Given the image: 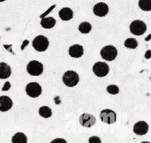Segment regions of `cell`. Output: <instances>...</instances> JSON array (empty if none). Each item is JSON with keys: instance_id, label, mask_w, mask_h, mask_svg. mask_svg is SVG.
Listing matches in <instances>:
<instances>
[{"instance_id": "cell-1", "label": "cell", "mask_w": 151, "mask_h": 143, "mask_svg": "<svg viewBox=\"0 0 151 143\" xmlns=\"http://www.w3.org/2000/svg\"><path fill=\"white\" fill-rule=\"evenodd\" d=\"M63 82L66 86L74 87L78 85L80 81V76L76 72L72 70H68L63 74Z\"/></svg>"}, {"instance_id": "cell-2", "label": "cell", "mask_w": 151, "mask_h": 143, "mask_svg": "<svg viewBox=\"0 0 151 143\" xmlns=\"http://www.w3.org/2000/svg\"><path fill=\"white\" fill-rule=\"evenodd\" d=\"M32 47L38 52H44L48 49L50 42L47 37L44 35H38L32 42Z\"/></svg>"}, {"instance_id": "cell-3", "label": "cell", "mask_w": 151, "mask_h": 143, "mask_svg": "<svg viewBox=\"0 0 151 143\" xmlns=\"http://www.w3.org/2000/svg\"><path fill=\"white\" fill-rule=\"evenodd\" d=\"M27 71L32 76H39L43 73L44 65L38 60H31L27 66Z\"/></svg>"}, {"instance_id": "cell-4", "label": "cell", "mask_w": 151, "mask_h": 143, "mask_svg": "<svg viewBox=\"0 0 151 143\" xmlns=\"http://www.w3.org/2000/svg\"><path fill=\"white\" fill-rule=\"evenodd\" d=\"M118 51L113 45H108L103 47L100 51V55L103 59L108 61H112L116 57Z\"/></svg>"}, {"instance_id": "cell-5", "label": "cell", "mask_w": 151, "mask_h": 143, "mask_svg": "<svg viewBox=\"0 0 151 143\" xmlns=\"http://www.w3.org/2000/svg\"><path fill=\"white\" fill-rule=\"evenodd\" d=\"M27 94L32 98L38 97L42 93V88L41 85L36 82L29 83L25 88Z\"/></svg>"}, {"instance_id": "cell-6", "label": "cell", "mask_w": 151, "mask_h": 143, "mask_svg": "<svg viewBox=\"0 0 151 143\" xmlns=\"http://www.w3.org/2000/svg\"><path fill=\"white\" fill-rule=\"evenodd\" d=\"M147 30V26L143 21L134 20L130 24V31L135 35H142Z\"/></svg>"}, {"instance_id": "cell-7", "label": "cell", "mask_w": 151, "mask_h": 143, "mask_svg": "<svg viewBox=\"0 0 151 143\" xmlns=\"http://www.w3.org/2000/svg\"><path fill=\"white\" fill-rule=\"evenodd\" d=\"M92 70L96 76L99 78H103L109 74L110 69L109 65L106 63L98 61L94 63L92 67Z\"/></svg>"}, {"instance_id": "cell-8", "label": "cell", "mask_w": 151, "mask_h": 143, "mask_svg": "<svg viewBox=\"0 0 151 143\" xmlns=\"http://www.w3.org/2000/svg\"><path fill=\"white\" fill-rule=\"evenodd\" d=\"M100 118L102 122L111 125V124H113L116 122V112L114 111L113 110H111V109H104L100 112Z\"/></svg>"}, {"instance_id": "cell-9", "label": "cell", "mask_w": 151, "mask_h": 143, "mask_svg": "<svg viewBox=\"0 0 151 143\" xmlns=\"http://www.w3.org/2000/svg\"><path fill=\"white\" fill-rule=\"evenodd\" d=\"M109 7L106 3L98 2L93 7V13L98 17H104L109 13Z\"/></svg>"}, {"instance_id": "cell-10", "label": "cell", "mask_w": 151, "mask_h": 143, "mask_svg": "<svg viewBox=\"0 0 151 143\" xmlns=\"http://www.w3.org/2000/svg\"><path fill=\"white\" fill-rule=\"evenodd\" d=\"M80 123L83 127L91 128L96 123V118L91 114L83 113L80 116Z\"/></svg>"}, {"instance_id": "cell-11", "label": "cell", "mask_w": 151, "mask_h": 143, "mask_svg": "<svg viewBox=\"0 0 151 143\" xmlns=\"http://www.w3.org/2000/svg\"><path fill=\"white\" fill-rule=\"evenodd\" d=\"M149 129V125L145 121H139L137 122L134 126V132L137 135L142 136L147 133Z\"/></svg>"}, {"instance_id": "cell-12", "label": "cell", "mask_w": 151, "mask_h": 143, "mask_svg": "<svg viewBox=\"0 0 151 143\" xmlns=\"http://www.w3.org/2000/svg\"><path fill=\"white\" fill-rule=\"evenodd\" d=\"M13 100L8 96H0V111H7L13 107Z\"/></svg>"}, {"instance_id": "cell-13", "label": "cell", "mask_w": 151, "mask_h": 143, "mask_svg": "<svg viewBox=\"0 0 151 143\" xmlns=\"http://www.w3.org/2000/svg\"><path fill=\"white\" fill-rule=\"evenodd\" d=\"M84 53L83 47L80 44H74L69 49V54L71 57L75 58H79L83 56Z\"/></svg>"}, {"instance_id": "cell-14", "label": "cell", "mask_w": 151, "mask_h": 143, "mask_svg": "<svg viewBox=\"0 0 151 143\" xmlns=\"http://www.w3.org/2000/svg\"><path fill=\"white\" fill-rule=\"evenodd\" d=\"M10 66L4 62H0V79H7L11 75Z\"/></svg>"}, {"instance_id": "cell-15", "label": "cell", "mask_w": 151, "mask_h": 143, "mask_svg": "<svg viewBox=\"0 0 151 143\" xmlns=\"http://www.w3.org/2000/svg\"><path fill=\"white\" fill-rule=\"evenodd\" d=\"M59 17L63 21H69L73 18L74 12L69 7H63L60 9L58 13Z\"/></svg>"}, {"instance_id": "cell-16", "label": "cell", "mask_w": 151, "mask_h": 143, "mask_svg": "<svg viewBox=\"0 0 151 143\" xmlns=\"http://www.w3.org/2000/svg\"><path fill=\"white\" fill-rule=\"evenodd\" d=\"M40 24L44 29H51L55 25L56 20L53 17H44L41 19Z\"/></svg>"}, {"instance_id": "cell-17", "label": "cell", "mask_w": 151, "mask_h": 143, "mask_svg": "<svg viewBox=\"0 0 151 143\" xmlns=\"http://www.w3.org/2000/svg\"><path fill=\"white\" fill-rule=\"evenodd\" d=\"M27 138L26 135L22 132H18L12 138V143H27Z\"/></svg>"}, {"instance_id": "cell-18", "label": "cell", "mask_w": 151, "mask_h": 143, "mask_svg": "<svg viewBox=\"0 0 151 143\" xmlns=\"http://www.w3.org/2000/svg\"><path fill=\"white\" fill-rule=\"evenodd\" d=\"M38 114L40 116L44 118H50L52 114V109L49 106H44L40 107L39 110H38Z\"/></svg>"}, {"instance_id": "cell-19", "label": "cell", "mask_w": 151, "mask_h": 143, "mask_svg": "<svg viewBox=\"0 0 151 143\" xmlns=\"http://www.w3.org/2000/svg\"><path fill=\"white\" fill-rule=\"evenodd\" d=\"M91 29H92V26H91V24L89 22H82V23L80 24L79 27H78V29L83 34L89 33Z\"/></svg>"}, {"instance_id": "cell-20", "label": "cell", "mask_w": 151, "mask_h": 143, "mask_svg": "<svg viewBox=\"0 0 151 143\" xmlns=\"http://www.w3.org/2000/svg\"><path fill=\"white\" fill-rule=\"evenodd\" d=\"M139 7L144 11H150L151 0H139Z\"/></svg>"}, {"instance_id": "cell-21", "label": "cell", "mask_w": 151, "mask_h": 143, "mask_svg": "<svg viewBox=\"0 0 151 143\" xmlns=\"http://www.w3.org/2000/svg\"><path fill=\"white\" fill-rule=\"evenodd\" d=\"M124 45L128 49H136L138 47V42L135 38H129L125 40Z\"/></svg>"}, {"instance_id": "cell-22", "label": "cell", "mask_w": 151, "mask_h": 143, "mask_svg": "<svg viewBox=\"0 0 151 143\" xmlns=\"http://www.w3.org/2000/svg\"><path fill=\"white\" fill-rule=\"evenodd\" d=\"M106 90H107L109 94H113V95H116L119 92V87L116 85H114V84H111V85L108 86Z\"/></svg>"}, {"instance_id": "cell-23", "label": "cell", "mask_w": 151, "mask_h": 143, "mask_svg": "<svg viewBox=\"0 0 151 143\" xmlns=\"http://www.w3.org/2000/svg\"><path fill=\"white\" fill-rule=\"evenodd\" d=\"M55 7H56V4H53V5L51 6V7H50V8L47 9V10H46V11L44 12V13H42V14H41V16H40V18H41V19H42V18L46 17V16H47V15H48L49 13H51V12L53 10H54V8H55Z\"/></svg>"}, {"instance_id": "cell-24", "label": "cell", "mask_w": 151, "mask_h": 143, "mask_svg": "<svg viewBox=\"0 0 151 143\" xmlns=\"http://www.w3.org/2000/svg\"><path fill=\"white\" fill-rule=\"evenodd\" d=\"M88 143H101V139H100V137L93 136V137H91L89 138Z\"/></svg>"}, {"instance_id": "cell-25", "label": "cell", "mask_w": 151, "mask_h": 143, "mask_svg": "<svg viewBox=\"0 0 151 143\" xmlns=\"http://www.w3.org/2000/svg\"><path fill=\"white\" fill-rule=\"evenodd\" d=\"M10 87H11V85H10V83L9 82V81H7V82L4 83V86H3L2 88H1V91H8V90L10 88Z\"/></svg>"}, {"instance_id": "cell-26", "label": "cell", "mask_w": 151, "mask_h": 143, "mask_svg": "<svg viewBox=\"0 0 151 143\" xmlns=\"http://www.w3.org/2000/svg\"><path fill=\"white\" fill-rule=\"evenodd\" d=\"M50 143H67V142L62 138H57L53 139Z\"/></svg>"}, {"instance_id": "cell-27", "label": "cell", "mask_w": 151, "mask_h": 143, "mask_svg": "<svg viewBox=\"0 0 151 143\" xmlns=\"http://www.w3.org/2000/svg\"><path fill=\"white\" fill-rule=\"evenodd\" d=\"M3 47H4V48H5L6 50H7V51H9V52H11L13 55H15V53L13 52V51H12V49H11L12 45H11V44H10V45H7V44H4V45H3Z\"/></svg>"}, {"instance_id": "cell-28", "label": "cell", "mask_w": 151, "mask_h": 143, "mask_svg": "<svg viewBox=\"0 0 151 143\" xmlns=\"http://www.w3.org/2000/svg\"><path fill=\"white\" fill-rule=\"evenodd\" d=\"M28 44H29V41H28V40H24V41H23V43H22V46H21V50H24V48L28 45Z\"/></svg>"}, {"instance_id": "cell-29", "label": "cell", "mask_w": 151, "mask_h": 143, "mask_svg": "<svg viewBox=\"0 0 151 143\" xmlns=\"http://www.w3.org/2000/svg\"><path fill=\"white\" fill-rule=\"evenodd\" d=\"M145 58L149 59L151 57V50H147V52H145Z\"/></svg>"}, {"instance_id": "cell-30", "label": "cell", "mask_w": 151, "mask_h": 143, "mask_svg": "<svg viewBox=\"0 0 151 143\" xmlns=\"http://www.w3.org/2000/svg\"><path fill=\"white\" fill-rule=\"evenodd\" d=\"M150 39H151V34L150 35H149L147 38H145V41H149Z\"/></svg>"}, {"instance_id": "cell-31", "label": "cell", "mask_w": 151, "mask_h": 143, "mask_svg": "<svg viewBox=\"0 0 151 143\" xmlns=\"http://www.w3.org/2000/svg\"><path fill=\"white\" fill-rule=\"evenodd\" d=\"M142 143H150V142H142Z\"/></svg>"}, {"instance_id": "cell-32", "label": "cell", "mask_w": 151, "mask_h": 143, "mask_svg": "<svg viewBox=\"0 0 151 143\" xmlns=\"http://www.w3.org/2000/svg\"><path fill=\"white\" fill-rule=\"evenodd\" d=\"M4 1H6V0H0V2H3Z\"/></svg>"}]
</instances>
